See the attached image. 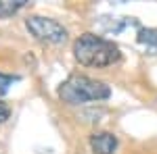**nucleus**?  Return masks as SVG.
<instances>
[{
	"mask_svg": "<svg viewBox=\"0 0 157 154\" xmlns=\"http://www.w3.org/2000/svg\"><path fill=\"white\" fill-rule=\"evenodd\" d=\"M25 29L36 38L38 42H44V44H65L67 42V27H63V23H59L57 19H50V17H42V15H32L25 19Z\"/></svg>",
	"mask_w": 157,
	"mask_h": 154,
	"instance_id": "7ed1b4c3",
	"label": "nucleus"
},
{
	"mask_svg": "<svg viewBox=\"0 0 157 154\" xmlns=\"http://www.w3.org/2000/svg\"><path fill=\"white\" fill-rule=\"evenodd\" d=\"M98 23L103 25V29L107 34H120L128 25H134L136 21H134L132 17H101Z\"/></svg>",
	"mask_w": 157,
	"mask_h": 154,
	"instance_id": "423d86ee",
	"label": "nucleus"
},
{
	"mask_svg": "<svg viewBox=\"0 0 157 154\" xmlns=\"http://www.w3.org/2000/svg\"><path fill=\"white\" fill-rule=\"evenodd\" d=\"M73 59L82 67L105 69L121 60L120 46L113 44V40L98 36V34H82L73 42Z\"/></svg>",
	"mask_w": 157,
	"mask_h": 154,
	"instance_id": "f257e3e1",
	"label": "nucleus"
},
{
	"mask_svg": "<svg viewBox=\"0 0 157 154\" xmlns=\"http://www.w3.org/2000/svg\"><path fill=\"white\" fill-rule=\"evenodd\" d=\"M15 81H19V75H9V73H2V71H0V96L6 94Z\"/></svg>",
	"mask_w": 157,
	"mask_h": 154,
	"instance_id": "6e6552de",
	"label": "nucleus"
},
{
	"mask_svg": "<svg viewBox=\"0 0 157 154\" xmlns=\"http://www.w3.org/2000/svg\"><path fill=\"white\" fill-rule=\"evenodd\" d=\"M25 2L27 0H0V19H6L19 13L25 6Z\"/></svg>",
	"mask_w": 157,
	"mask_h": 154,
	"instance_id": "0eeeda50",
	"label": "nucleus"
},
{
	"mask_svg": "<svg viewBox=\"0 0 157 154\" xmlns=\"http://www.w3.org/2000/svg\"><path fill=\"white\" fill-rule=\"evenodd\" d=\"M59 100L69 104V106H80V104H88V102H103L111 98V88L105 81L92 79L88 75H69L65 81L59 85L57 90Z\"/></svg>",
	"mask_w": 157,
	"mask_h": 154,
	"instance_id": "f03ea898",
	"label": "nucleus"
},
{
	"mask_svg": "<svg viewBox=\"0 0 157 154\" xmlns=\"http://www.w3.org/2000/svg\"><path fill=\"white\" fill-rule=\"evenodd\" d=\"M9 117H11V106L4 100H0V123H6Z\"/></svg>",
	"mask_w": 157,
	"mask_h": 154,
	"instance_id": "1a4fd4ad",
	"label": "nucleus"
},
{
	"mask_svg": "<svg viewBox=\"0 0 157 154\" xmlns=\"http://www.w3.org/2000/svg\"><path fill=\"white\" fill-rule=\"evenodd\" d=\"M136 42L149 54H157V27H140L136 31Z\"/></svg>",
	"mask_w": 157,
	"mask_h": 154,
	"instance_id": "39448f33",
	"label": "nucleus"
},
{
	"mask_svg": "<svg viewBox=\"0 0 157 154\" xmlns=\"http://www.w3.org/2000/svg\"><path fill=\"white\" fill-rule=\"evenodd\" d=\"M120 140L111 131H94L90 135V150L92 154H115Z\"/></svg>",
	"mask_w": 157,
	"mask_h": 154,
	"instance_id": "20e7f679",
	"label": "nucleus"
}]
</instances>
